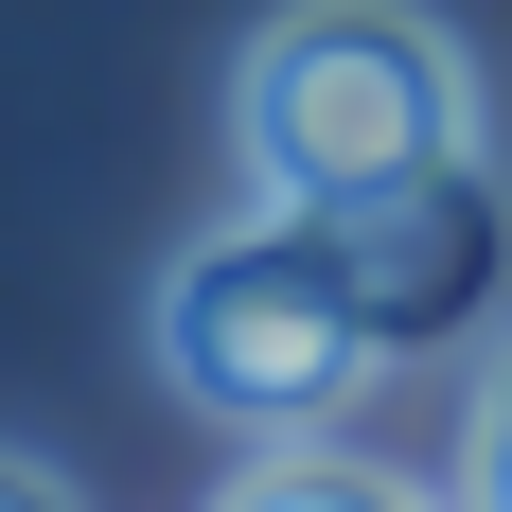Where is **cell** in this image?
<instances>
[{"label":"cell","instance_id":"1","mask_svg":"<svg viewBox=\"0 0 512 512\" xmlns=\"http://www.w3.org/2000/svg\"><path fill=\"white\" fill-rule=\"evenodd\" d=\"M230 142H248V195L371 212L424 159H477V53L424 0H283L230 53Z\"/></svg>","mask_w":512,"mask_h":512},{"label":"cell","instance_id":"5","mask_svg":"<svg viewBox=\"0 0 512 512\" xmlns=\"http://www.w3.org/2000/svg\"><path fill=\"white\" fill-rule=\"evenodd\" d=\"M460 512H512V336L477 371V424H460Z\"/></svg>","mask_w":512,"mask_h":512},{"label":"cell","instance_id":"4","mask_svg":"<svg viewBox=\"0 0 512 512\" xmlns=\"http://www.w3.org/2000/svg\"><path fill=\"white\" fill-rule=\"evenodd\" d=\"M212 512H424V495H407V477H371V460H336V442H265Z\"/></svg>","mask_w":512,"mask_h":512},{"label":"cell","instance_id":"6","mask_svg":"<svg viewBox=\"0 0 512 512\" xmlns=\"http://www.w3.org/2000/svg\"><path fill=\"white\" fill-rule=\"evenodd\" d=\"M0 512H71V477H53V460H0Z\"/></svg>","mask_w":512,"mask_h":512},{"label":"cell","instance_id":"3","mask_svg":"<svg viewBox=\"0 0 512 512\" xmlns=\"http://www.w3.org/2000/svg\"><path fill=\"white\" fill-rule=\"evenodd\" d=\"M336 248H354L371 354H442V336H477L495 283H512V195H495V159H424V177H389L371 212H336Z\"/></svg>","mask_w":512,"mask_h":512},{"label":"cell","instance_id":"2","mask_svg":"<svg viewBox=\"0 0 512 512\" xmlns=\"http://www.w3.org/2000/svg\"><path fill=\"white\" fill-rule=\"evenodd\" d=\"M159 371L195 389L212 424H265V442H301L371 389V301H354V248H336V212H283L248 195L212 248H177L159 283Z\"/></svg>","mask_w":512,"mask_h":512}]
</instances>
